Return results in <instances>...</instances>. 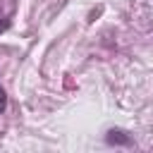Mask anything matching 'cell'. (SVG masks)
I'll return each instance as SVG.
<instances>
[{"instance_id": "1", "label": "cell", "mask_w": 153, "mask_h": 153, "mask_svg": "<svg viewBox=\"0 0 153 153\" xmlns=\"http://www.w3.org/2000/svg\"><path fill=\"white\" fill-rule=\"evenodd\" d=\"M105 141H108L110 146H131V143H134V139H131L124 129H110V131L105 134Z\"/></svg>"}, {"instance_id": "2", "label": "cell", "mask_w": 153, "mask_h": 153, "mask_svg": "<svg viewBox=\"0 0 153 153\" xmlns=\"http://www.w3.org/2000/svg\"><path fill=\"white\" fill-rule=\"evenodd\" d=\"M5 108H7V96H5V88L0 86V115L5 112Z\"/></svg>"}, {"instance_id": "3", "label": "cell", "mask_w": 153, "mask_h": 153, "mask_svg": "<svg viewBox=\"0 0 153 153\" xmlns=\"http://www.w3.org/2000/svg\"><path fill=\"white\" fill-rule=\"evenodd\" d=\"M7 26H10V22H7V19H0V33H2Z\"/></svg>"}]
</instances>
